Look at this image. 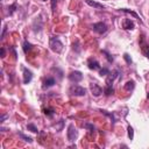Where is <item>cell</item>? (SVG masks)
<instances>
[{
  "label": "cell",
  "instance_id": "obj_1",
  "mask_svg": "<svg viewBox=\"0 0 149 149\" xmlns=\"http://www.w3.org/2000/svg\"><path fill=\"white\" fill-rule=\"evenodd\" d=\"M49 45H50V49L55 52H61L62 49H63V44L62 42L59 41V38L57 36H52L50 37V42H49Z\"/></svg>",
  "mask_w": 149,
  "mask_h": 149
},
{
  "label": "cell",
  "instance_id": "obj_2",
  "mask_svg": "<svg viewBox=\"0 0 149 149\" xmlns=\"http://www.w3.org/2000/svg\"><path fill=\"white\" fill-rule=\"evenodd\" d=\"M70 93L72 95H77V97H81V95H85L86 93V90L79 85H72L70 87Z\"/></svg>",
  "mask_w": 149,
  "mask_h": 149
},
{
  "label": "cell",
  "instance_id": "obj_3",
  "mask_svg": "<svg viewBox=\"0 0 149 149\" xmlns=\"http://www.w3.org/2000/svg\"><path fill=\"white\" fill-rule=\"evenodd\" d=\"M77 136H78V132L76 130L74 126L71 123V125L69 126V128H68V140L72 142V141H74V140L77 139Z\"/></svg>",
  "mask_w": 149,
  "mask_h": 149
},
{
  "label": "cell",
  "instance_id": "obj_4",
  "mask_svg": "<svg viewBox=\"0 0 149 149\" xmlns=\"http://www.w3.org/2000/svg\"><path fill=\"white\" fill-rule=\"evenodd\" d=\"M93 30L97 31V33H99V34H104L107 30V26L105 23H102V22H98V23H94L93 24Z\"/></svg>",
  "mask_w": 149,
  "mask_h": 149
},
{
  "label": "cell",
  "instance_id": "obj_5",
  "mask_svg": "<svg viewBox=\"0 0 149 149\" xmlns=\"http://www.w3.org/2000/svg\"><path fill=\"white\" fill-rule=\"evenodd\" d=\"M118 74H119V71L118 70H115L113 72H109L107 74V78H106V86H112V84H113L114 79L118 77Z\"/></svg>",
  "mask_w": 149,
  "mask_h": 149
},
{
  "label": "cell",
  "instance_id": "obj_6",
  "mask_svg": "<svg viewBox=\"0 0 149 149\" xmlns=\"http://www.w3.org/2000/svg\"><path fill=\"white\" fill-rule=\"evenodd\" d=\"M69 79H70L71 81L78 83V81H80V80L83 79V74H81V72H79V71H73V72H71V73L69 74Z\"/></svg>",
  "mask_w": 149,
  "mask_h": 149
},
{
  "label": "cell",
  "instance_id": "obj_7",
  "mask_svg": "<svg viewBox=\"0 0 149 149\" xmlns=\"http://www.w3.org/2000/svg\"><path fill=\"white\" fill-rule=\"evenodd\" d=\"M90 90H91L92 94L95 95V97H98V95H100L102 93V88L99 85H97L95 83H91L90 84Z\"/></svg>",
  "mask_w": 149,
  "mask_h": 149
},
{
  "label": "cell",
  "instance_id": "obj_8",
  "mask_svg": "<svg viewBox=\"0 0 149 149\" xmlns=\"http://www.w3.org/2000/svg\"><path fill=\"white\" fill-rule=\"evenodd\" d=\"M87 66H88V69H91V70H100V64H99V62H98L97 59H94V58H88V61H87Z\"/></svg>",
  "mask_w": 149,
  "mask_h": 149
},
{
  "label": "cell",
  "instance_id": "obj_9",
  "mask_svg": "<svg viewBox=\"0 0 149 149\" xmlns=\"http://www.w3.org/2000/svg\"><path fill=\"white\" fill-rule=\"evenodd\" d=\"M22 70H23V83L24 84H29L30 80H31V78H33V73L27 68H23Z\"/></svg>",
  "mask_w": 149,
  "mask_h": 149
},
{
  "label": "cell",
  "instance_id": "obj_10",
  "mask_svg": "<svg viewBox=\"0 0 149 149\" xmlns=\"http://www.w3.org/2000/svg\"><path fill=\"white\" fill-rule=\"evenodd\" d=\"M122 27H123V29L129 30V29H134L135 24H134V22L130 19H125L123 22H122Z\"/></svg>",
  "mask_w": 149,
  "mask_h": 149
},
{
  "label": "cell",
  "instance_id": "obj_11",
  "mask_svg": "<svg viewBox=\"0 0 149 149\" xmlns=\"http://www.w3.org/2000/svg\"><path fill=\"white\" fill-rule=\"evenodd\" d=\"M54 84H55V79H54L52 77H48V78L44 80V83H43V88L50 87V86H52Z\"/></svg>",
  "mask_w": 149,
  "mask_h": 149
},
{
  "label": "cell",
  "instance_id": "obj_12",
  "mask_svg": "<svg viewBox=\"0 0 149 149\" xmlns=\"http://www.w3.org/2000/svg\"><path fill=\"white\" fill-rule=\"evenodd\" d=\"M86 3H87L88 6H91V7H94V8H100V9L104 8V6H102L101 3L95 2V1H92V0H86Z\"/></svg>",
  "mask_w": 149,
  "mask_h": 149
},
{
  "label": "cell",
  "instance_id": "obj_13",
  "mask_svg": "<svg viewBox=\"0 0 149 149\" xmlns=\"http://www.w3.org/2000/svg\"><path fill=\"white\" fill-rule=\"evenodd\" d=\"M134 87H135V83H134V80H128V81L126 83V85H125V88H126L127 91H132Z\"/></svg>",
  "mask_w": 149,
  "mask_h": 149
},
{
  "label": "cell",
  "instance_id": "obj_14",
  "mask_svg": "<svg viewBox=\"0 0 149 149\" xmlns=\"http://www.w3.org/2000/svg\"><path fill=\"white\" fill-rule=\"evenodd\" d=\"M120 10H122V12H125V13H128V14H130V15H133L135 19H137L139 21H140V16L135 13V12H133V10H130V9H127V8H121Z\"/></svg>",
  "mask_w": 149,
  "mask_h": 149
},
{
  "label": "cell",
  "instance_id": "obj_15",
  "mask_svg": "<svg viewBox=\"0 0 149 149\" xmlns=\"http://www.w3.org/2000/svg\"><path fill=\"white\" fill-rule=\"evenodd\" d=\"M22 47H23V51H24V52L27 54L28 51H30V50H31V47H33V45H31V44H30V43H29L28 41H24V42H23V45H22Z\"/></svg>",
  "mask_w": 149,
  "mask_h": 149
},
{
  "label": "cell",
  "instance_id": "obj_16",
  "mask_svg": "<svg viewBox=\"0 0 149 149\" xmlns=\"http://www.w3.org/2000/svg\"><path fill=\"white\" fill-rule=\"evenodd\" d=\"M142 52L144 54V56L147 58H149V44L143 43V45H142Z\"/></svg>",
  "mask_w": 149,
  "mask_h": 149
},
{
  "label": "cell",
  "instance_id": "obj_17",
  "mask_svg": "<svg viewBox=\"0 0 149 149\" xmlns=\"http://www.w3.org/2000/svg\"><path fill=\"white\" fill-rule=\"evenodd\" d=\"M104 92H105V94H106V95H111V94H113L114 90H113V87H112V86H105Z\"/></svg>",
  "mask_w": 149,
  "mask_h": 149
},
{
  "label": "cell",
  "instance_id": "obj_18",
  "mask_svg": "<svg viewBox=\"0 0 149 149\" xmlns=\"http://www.w3.org/2000/svg\"><path fill=\"white\" fill-rule=\"evenodd\" d=\"M43 111H44V114H45V115H48V116H52V115H54V113H55L54 108H51V107H50V108H44Z\"/></svg>",
  "mask_w": 149,
  "mask_h": 149
},
{
  "label": "cell",
  "instance_id": "obj_19",
  "mask_svg": "<svg viewBox=\"0 0 149 149\" xmlns=\"http://www.w3.org/2000/svg\"><path fill=\"white\" fill-rule=\"evenodd\" d=\"M127 130H128V137H129L130 140H133V139H134V130H133V128H132L130 126H128Z\"/></svg>",
  "mask_w": 149,
  "mask_h": 149
},
{
  "label": "cell",
  "instance_id": "obj_20",
  "mask_svg": "<svg viewBox=\"0 0 149 149\" xmlns=\"http://www.w3.org/2000/svg\"><path fill=\"white\" fill-rule=\"evenodd\" d=\"M27 129H28V130H30V132L37 133V128H36V127H35V125H33V123H29V125L27 126Z\"/></svg>",
  "mask_w": 149,
  "mask_h": 149
},
{
  "label": "cell",
  "instance_id": "obj_21",
  "mask_svg": "<svg viewBox=\"0 0 149 149\" xmlns=\"http://www.w3.org/2000/svg\"><path fill=\"white\" fill-rule=\"evenodd\" d=\"M15 8H16V3L14 2V3L12 5V6H9V7H8V14H9V15H12V14L14 13Z\"/></svg>",
  "mask_w": 149,
  "mask_h": 149
},
{
  "label": "cell",
  "instance_id": "obj_22",
  "mask_svg": "<svg viewBox=\"0 0 149 149\" xmlns=\"http://www.w3.org/2000/svg\"><path fill=\"white\" fill-rule=\"evenodd\" d=\"M108 73H109V70H108L107 68H104V69H101V70H100V72H99V74H100L101 77H102V76H107Z\"/></svg>",
  "mask_w": 149,
  "mask_h": 149
},
{
  "label": "cell",
  "instance_id": "obj_23",
  "mask_svg": "<svg viewBox=\"0 0 149 149\" xmlns=\"http://www.w3.org/2000/svg\"><path fill=\"white\" fill-rule=\"evenodd\" d=\"M102 54L106 56V58H107V61H108V62H111V63L113 62V57H111V55H109V54H108L106 50H102Z\"/></svg>",
  "mask_w": 149,
  "mask_h": 149
},
{
  "label": "cell",
  "instance_id": "obj_24",
  "mask_svg": "<svg viewBox=\"0 0 149 149\" xmlns=\"http://www.w3.org/2000/svg\"><path fill=\"white\" fill-rule=\"evenodd\" d=\"M123 58H125V61L127 62V64H132V58H130V56H129L128 54H125V55H123Z\"/></svg>",
  "mask_w": 149,
  "mask_h": 149
},
{
  "label": "cell",
  "instance_id": "obj_25",
  "mask_svg": "<svg viewBox=\"0 0 149 149\" xmlns=\"http://www.w3.org/2000/svg\"><path fill=\"white\" fill-rule=\"evenodd\" d=\"M84 127H85V128H88L91 132H93V130H94V127H93V125H91V123H85V125H84Z\"/></svg>",
  "mask_w": 149,
  "mask_h": 149
},
{
  "label": "cell",
  "instance_id": "obj_26",
  "mask_svg": "<svg viewBox=\"0 0 149 149\" xmlns=\"http://www.w3.org/2000/svg\"><path fill=\"white\" fill-rule=\"evenodd\" d=\"M56 3H57V0H51V8H52V12L54 13L56 10Z\"/></svg>",
  "mask_w": 149,
  "mask_h": 149
},
{
  "label": "cell",
  "instance_id": "obj_27",
  "mask_svg": "<svg viewBox=\"0 0 149 149\" xmlns=\"http://www.w3.org/2000/svg\"><path fill=\"white\" fill-rule=\"evenodd\" d=\"M20 136H21L22 139H24V141H27V142H33V140H31L30 137H28V136H26V135H23V134H20Z\"/></svg>",
  "mask_w": 149,
  "mask_h": 149
},
{
  "label": "cell",
  "instance_id": "obj_28",
  "mask_svg": "<svg viewBox=\"0 0 149 149\" xmlns=\"http://www.w3.org/2000/svg\"><path fill=\"white\" fill-rule=\"evenodd\" d=\"M0 56H1V58H3L5 57V48L2 47L1 48V50H0Z\"/></svg>",
  "mask_w": 149,
  "mask_h": 149
},
{
  "label": "cell",
  "instance_id": "obj_29",
  "mask_svg": "<svg viewBox=\"0 0 149 149\" xmlns=\"http://www.w3.org/2000/svg\"><path fill=\"white\" fill-rule=\"evenodd\" d=\"M6 30H7V27H6V26H3V29H2V34H1V38H3V36H5V33H6Z\"/></svg>",
  "mask_w": 149,
  "mask_h": 149
},
{
  "label": "cell",
  "instance_id": "obj_30",
  "mask_svg": "<svg viewBox=\"0 0 149 149\" xmlns=\"http://www.w3.org/2000/svg\"><path fill=\"white\" fill-rule=\"evenodd\" d=\"M7 116H8V115H2V116H1V119H0V121L2 122V121H3L5 119H7Z\"/></svg>",
  "mask_w": 149,
  "mask_h": 149
},
{
  "label": "cell",
  "instance_id": "obj_31",
  "mask_svg": "<svg viewBox=\"0 0 149 149\" xmlns=\"http://www.w3.org/2000/svg\"><path fill=\"white\" fill-rule=\"evenodd\" d=\"M148 99H149V92H148Z\"/></svg>",
  "mask_w": 149,
  "mask_h": 149
},
{
  "label": "cell",
  "instance_id": "obj_32",
  "mask_svg": "<svg viewBox=\"0 0 149 149\" xmlns=\"http://www.w3.org/2000/svg\"><path fill=\"white\" fill-rule=\"evenodd\" d=\"M43 1H47V0H43Z\"/></svg>",
  "mask_w": 149,
  "mask_h": 149
}]
</instances>
